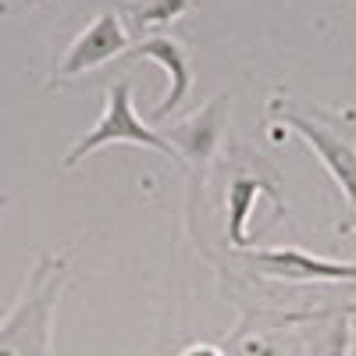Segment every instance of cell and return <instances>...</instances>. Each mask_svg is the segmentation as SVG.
I'll list each match as a JSON object with an SVG mask.
<instances>
[{
  "label": "cell",
  "mask_w": 356,
  "mask_h": 356,
  "mask_svg": "<svg viewBox=\"0 0 356 356\" xmlns=\"http://www.w3.org/2000/svg\"><path fill=\"white\" fill-rule=\"evenodd\" d=\"M111 143H132V146H146V150H161L175 164H182L178 154H175V146L168 143V136H161L157 129H150L139 118V111H136V86L125 82V79H118V82L107 86L104 114L97 118V125L89 129L82 139L72 143V150L61 157V168L65 171L79 168L86 157H93L97 150H104V146H111Z\"/></svg>",
  "instance_id": "obj_1"
},
{
  "label": "cell",
  "mask_w": 356,
  "mask_h": 356,
  "mask_svg": "<svg viewBox=\"0 0 356 356\" xmlns=\"http://www.w3.org/2000/svg\"><path fill=\"white\" fill-rule=\"evenodd\" d=\"M271 114L282 118V122L296 136L310 143V150L317 154V161L324 164V171L335 178L339 193L346 196V203L356 211V129L346 132L335 118L321 114V111L289 107V104H275Z\"/></svg>",
  "instance_id": "obj_2"
},
{
  "label": "cell",
  "mask_w": 356,
  "mask_h": 356,
  "mask_svg": "<svg viewBox=\"0 0 356 356\" xmlns=\"http://www.w3.org/2000/svg\"><path fill=\"white\" fill-rule=\"evenodd\" d=\"M54 296L57 282L47 285V260H43L18 307L0 321V356H47Z\"/></svg>",
  "instance_id": "obj_3"
},
{
  "label": "cell",
  "mask_w": 356,
  "mask_h": 356,
  "mask_svg": "<svg viewBox=\"0 0 356 356\" xmlns=\"http://www.w3.org/2000/svg\"><path fill=\"white\" fill-rule=\"evenodd\" d=\"M129 50H132V36L125 33L122 15H118V11H104L68 43V50H65L61 61H57V72L47 82V89H61L65 82H72V79H79L86 72H93V68L114 61V57H122Z\"/></svg>",
  "instance_id": "obj_4"
},
{
  "label": "cell",
  "mask_w": 356,
  "mask_h": 356,
  "mask_svg": "<svg viewBox=\"0 0 356 356\" xmlns=\"http://www.w3.org/2000/svg\"><path fill=\"white\" fill-rule=\"evenodd\" d=\"M129 61H154L168 75V97L154 107V122L171 118L178 107L186 104V97L193 93V57H189V47L182 40L161 36V33L157 36H143L129 50Z\"/></svg>",
  "instance_id": "obj_5"
},
{
  "label": "cell",
  "mask_w": 356,
  "mask_h": 356,
  "mask_svg": "<svg viewBox=\"0 0 356 356\" xmlns=\"http://www.w3.org/2000/svg\"><path fill=\"white\" fill-rule=\"evenodd\" d=\"M246 257L257 271L282 282H356V264L324 260L303 250H253Z\"/></svg>",
  "instance_id": "obj_6"
},
{
  "label": "cell",
  "mask_w": 356,
  "mask_h": 356,
  "mask_svg": "<svg viewBox=\"0 0 356 356\" xmlns=\"http://www.w3.org/2000/svg\"><path fill=\"white\" fill-rule=\"evenodd\" d=\"M225 111H228V97H218L207 107H200L189 122H182L178 129L168 132V143L175 146L178 161H193V164H203L214 157V146H218V136H221V122H225Z\"/></svg>",
  "instance_id": "obj_7"
},
{
  "label": "cell",
  "mask_w": 356,
  "mask_h": 356,
  "mask_svg": "<svg viewBox=\"0 0 356 356\" xmlns=\"http://www.w3.org/2000/svg\"><path fill=\"white\" fill-rule=\"evenodd\" d=\"M260 196H271L278 200L275 186H267L264 178H253V175H235L232 186H228V243L235 250H246L257 243L253 232H250V221H253V211H257V200Z\"/></svg>",
  "instance_id": "obj_8"
},
{
  "label": "cell",
  "mask_w": 356,
  "mask_h": 356,
  "mask_svg": "<svg viewBox=\"0 0 356 356\" xmlns=\"http://www.w3.org/2000/svg\"><path fill=\"white\" fill-rule=\"evenodd\" d=\"M189 8H193V0H122V4H118L122 25H125L129 36H143V33H150V29L171 25Z\"/></svg>",
  "instance_id": "obj_9"
},
{
  "label": "cell",
  "mask_w": 356,
  "mask_h": 356,
  "mask_svg": "<svg viewBox=\"0 0 356 356\" xmlns=\"http://www.w3.org/2000/svg\"><path fill=\"white\" fill-rule=\"evenodd\" d=\"M307 356H349V324L324 321L307 335Z\"/></svg>",
  "instance_id": "obj_10"
},
{
  "label": "cell",
  "mask_w": 356,
  "mask_h": 356,
  "mask_svg": "<svg viewBox=\"0 0 356 356\" xmlns=\"http://www.w3.org/2000/svg\"><path fill=\"white\" fill-rule=\"evenodd\" d=\"M228 356H282V349L271 339H264V335H250L243 342H235V349Z\"/></svg>",
  "instance_id": "obj_11"
},
{
  "label": "cell",
  "mask_w": 356,
  "mask_h": 356,
  "mask_svg": "<svg viewBox=\"0 0 356 356\" xmlns=\"http://www.w3.org/2000/svg\"><path fill=\"white\" fill-rule=\"evenodd\" d=\"M178 356H228L221 346H211V342H196V346H186Z\"/></svg>",
  "instance_id": "obj_12"
},
{
  "label": "cell",
  "mask_w": 356,
  "mask_h": 356,
  "mask_svg": "<svg viewBox=\"0 0 356 356\" xmlns=\"http://www.w3.org/2000/svg\"><path fill=\"white\" fill-rule=\"evenodd\" d=\"M15 4H25V0H0V11H11Z\"/></svg>",
  "instance_id": "obj_13"
}]
</instances>
